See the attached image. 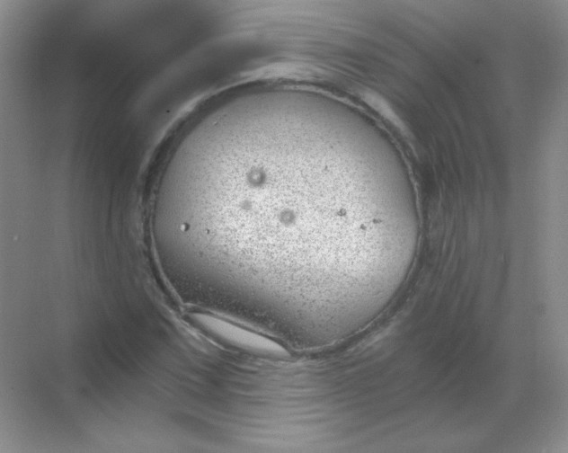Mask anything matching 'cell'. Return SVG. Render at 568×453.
<instances>
[{
    "instance_id": "1",
    "label": "cell",
    "mask_w": 568,
    "mask_h": 453,
    "mask_svg": "<svg viewBox=\"0 0 568 453\" xmlns=\"http://www.w3.org/2000/svg\"><path fill=\"white\" fill-rule=\"evenodd\" d=\"M189 322L219 345L271 359H286L288 350L273 339L243 327L218 315L191 312Z\"/></svg>"
}]
</instances>
